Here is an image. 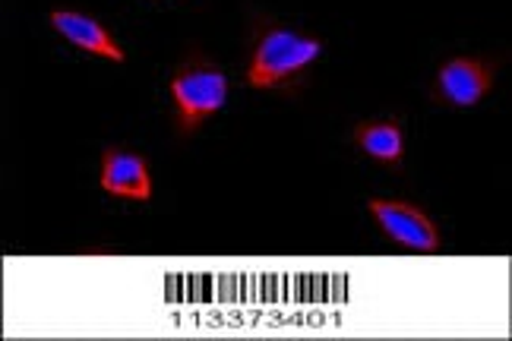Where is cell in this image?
I'll return each instance as SVG.
<instances>
[{
  "label": "cell",
  "instance_id": "6",
  "mask_svg": "<svg viewBox=\"0 0 512 341\" xmlns=\"http://www.w3.org/2000/svg\"><path fill=\"white\" fill-rule=\"evenodd\" d=\"M51 26L54 32H61L70 45L83 48L95 57H105V60H114V64H124V51L121 45L114 42L111 32L98 23V19L86 16V13H70V10H57L51 13Z\"/></svg>",
  "mask_w": 512,
  "mask_h": 341
},
{
  "label": "cell",
  "instance_id": "2",
  "mask_svg": "<svg viewBox=\"0 0 512 341\" xmlns=\"http://www.w3.org/2000/svg\"><path fill=\"white\" fill-rule=\"evenodd\" d=\"M171 98L177 108V133H196L209 117H215L228 102V76L203 57L177 70L171 79Z\"/></svg>",
  "mask_w": 512,
  "mask_h": 341
},
{
  "label": "cell",
  "instance_id": "5",
  "mask_svg": "<svg viewBox=\"0 0 512 341\" xmlns=\"http://www.w3.org/2000/svg\"><path fill=\"white\" fill-rule=\"evenodd\" d=\"M102 190L117 199H136L149 203L152 196V177L146 162L136 152L127 149H105L102 155Z\"/></svg>",
  "mask_w": 512,
  "mask_h": 341
},
{
  "label": "cell",
  "instance_id": "1",
  "mask_svg": "<svg viewBox=\"0 0 512 341\" xmlns=\"http://www.w3.org/2000/svg\"><path fill=\"white\" fill-rule=\"evenodd\" d=\"M323 54L317 38L298 35L291 29L272 26L256 38L253 60L247 67V86L253 89H285L291 79H298L313 60Z\"/></svg>",
  "mask_w": 512,
  "mask_h": 341
},
{
  "label": "cell",
  "instance_id": "3",
  "mask_svg": "<svg viewBox=\"0 0 512 341\" xmlns=\"http://www.w3.org/2000/svg\"><path fill=\"white\" fill-rule=\"evenodd\" d=\"M370 215L377 218V225L396 240V244L415 250V253H437L443 247L440 231L430 218L402 199H370Z\"/></svg>",
  "mask_w": 512,
  "mask_h": 341
},
{
  "label": "cell",
  "instance_id": "7",
  "mask_svg": "<svg viewBox=\"0 0 512 341\" xmlns=\"http://www.w3.org/2000/svg\"><path fill=\"white\" fill-rule=\"evenodd\" d=\"M354 143H358L373 162L383 165H399L405 155V139L402 127L396 120H373V124H361L354 130Z\"/></svg>",
  "mask_w": 512,
  "mask_h": 341
},
{
  "label": "cell",
  "instance_id": "4",
  "mask_svg": "<svg viewBox=\"0 0 512 341\" xmlns=\"http://www.w3.org/2000/svg\"><path fill=\"white\" fill-rule=\"evenodd\" d=\"M494 89V64L475 57L449 60L437 73V95L452 108H471Z\"/></svg>",
  "mask_w": 512,
  "mask_h": 341
}]
</instances>
